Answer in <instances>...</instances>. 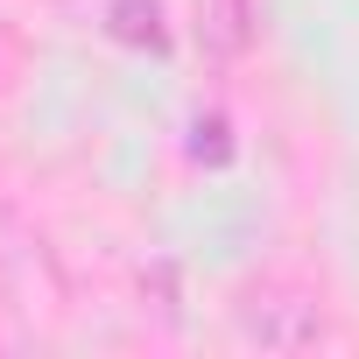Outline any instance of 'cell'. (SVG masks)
I'll return each instance as SVG.
<instances>
[{
  "label": "cell",
  "instance_id": "obj_2",
  "mask_svg": "<svg viewBox=\"0 0 359 359\" xmlns=\"http://www.w3.org/2000/svg\"><path fill=\"white\" fill-rule=\"evenodd\" d=\"M92 22L127 43V50H169V22H162V0H92Z\"/></svg>",
  "mask_w": 359,
  "mask_h": 359
},
{
  "label": "cell",
  "instance_id": "obj_1",
  "mask_svg": "<svg viewBox=\"0 0 359 359\" xmlns=\"http://www.w3.org/2000/svg\"><path fill=\"white\" fill-rule=\"evenodd\" d=\"M240 338L261 352H310L331 338V324H324V303H310L296 289H254L240 303Z\"/></svg>",
  "mask_w": 359,
  "mask_h": 359
}]
</instances>
